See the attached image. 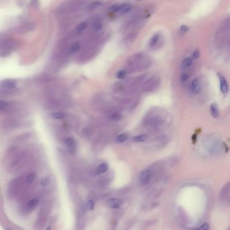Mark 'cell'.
Segmentation results:
<instances>
[{
	"instance_id": "obj_9",
	"label": "cell",
	"mask_w": 230,
	"mask_h": 230,
	"mask_svg": "<svg viewBox=\"0 0 230 230\" xmlns=\"http://www.w3.org/2000/svg\"><path fill=\"white\" fill-rule=\"evenodd\" d=\"M151 171L150 170H145L142 172L140 175V182L142 184L145 185L149 184L151 179Z\"/></svg>"
},
{
	"instance_id": "obj_26",
	"label": "cell",
	"mask_w": 230,
	"mask_h": 230,
	"mask_svg": "<svg viewBox=\"0 0 230 230\" xmlns=\"http://www.w3.org/2000/svg\"><path fill=\"white\" fill-rule=\"evenodd\" d=\"M36 177V175L34 173H30L27 175V182L31 183L33 182Z\"/></svg>"
},
{
	"instance_id": "obj_6",
	"label": "cell",
	"mask_w": 230,
	"mask_h": 230,
	"mask_svg": "<svg viewBox=\"0 0 230 230\" xmlns=\"http://www.w3.org/2000/svg\"><path fill=\"white\" fill-rule=\"evenodd\" d=\"M230 195V181L226 184L222 188H221L220 193L219 194V199L221 201H224L227 199Z\"/></svg>"
},
{
	"instance_id": "obj_5",
	"label": "cell",
	"mask_w": 230,
	"mask_h": 230,
	"mask_svg": "<svg viewBox=\"0 0 230 230\" xmlns=\"http://www.w3.org/2000/svg\"><path fill=\"white\" fill-rule=\"evenodd\" d=\"M132 6L128 4H123L120 5H114L110 8V11L112 12L124 14L131 10Z\"/></svg>"
},
{
	"instance_id": "obj_7",
	"label": "cell",
	"mask_w": 230,
	"mask_h": 230,
	"mask_svg": "<svg viewBox=\"0 0 230 230\" xmlns=\"http://www.w3.org/2000/svg\"><path fill=\"white\" fill-rule=\"evenodd\" d=\"M14 48V44L11 41H5L1 46V54L2 56H7L9 54Z\"/></svg>"
},
{
	"instance_id": "obj_1",
	"label": "cell",
	"mask_w": 230,
	"mask_h": 230,
	"mask_svg": "<svg viewBox=\"0 0 230 230\" xmlns=\"http://www.w3.org/2000/svg\"><path fill=\"white\" fill-rule=\"evenodd\" d=\"M150 59L145 53H139L134 54L128 59V68L133 71H140L149 67Z\"/></svg>"
},
{
	"instance_id": "obj_17",
	"label": "cell",
	"mask_w": 230,
	"mask_h": 230,
	"mask_svg": "<svg viewBox=\"0 0 230 230\" xmlns=\"http://www.w3.org/2000/svg\"><path fill=\"white\" fill-rule=\"evenodd\" d=\"M108 169V165L107 163H101L99 165L98 168L97 169V172L98 174H103L107 171Z\"/></svg>"
},
{
	"instance_id": "obj_24",
	"label": "cell",
	"mask_w": 230,
	"mask_h": 230,
	"mask_svg": "<svg viewBox=\"0 0 230 230\" xmlns=\"http://www.w3.org/2000/svg\"><path fill=\"white\" fill-rule=\"evenodd\" d=\"M126 75H127V72H126V71L120 70L117 73V78L119 79H124Z\"/></svg>"
},
{
	"instance_id": "obj_33",
	"label": "cell",
	"mask_w": 230,
	"mask_h": 230,
	"mask_svg": "<svg viewBox=\"0 0 230 230\" xmlns=\"http://www.w3.org/2000/svg\"><path fill=\"white\" fill-rule=\"evenodd\" d=\"M199 56H200L199 51L196 50L193 53V54H192V59H196L197 58H198V57H199Z\"/></svg>"
},
{
	"instance_id": "obj_18",
	"label": "cell",
	"mask_w": 230,
	"mask_h": 230,
	"mask_svg": "<svg viewBox=\"0 0 230 230\" xmlns=\"http://www.w3.org/2000/svg\"><path fill=\"white\" fill-rule=\"evenodd\" d=\"M80 45L77 42L74 43H72L70 45V48H69V52L71 53H76L80 50Z\"/></svg>"
},
{
	"instance_id": "obj_2",
	"label": "cell",
	"mask_w": 230,
	"mask_h": 230,
	"mask_svg": "<svg viewBox=\"0 0 230 230\" xmlns=\"http://www.w3.org/2000/svg\"><path fill=\"white\" fill-rule=\"evenodd\" d=\"M84 5V2L82 0H72V1L63 3L59 6V11L60 12H70L76 11L82 8Z\"/></svg>"
},
{
	"instance_id": "obj_13",
	"label": "cell",
	"mask_w": 230,
	"mask_h": 230,
	"mask_svg": "<svg viewBox=\"0 0 230 230\" xmlns=\"http://www.w3.org/2000/svg\"><path fill=\"white\" fill-rule=\"evenodd\" d=\"M210 111H211V116L213 117L214 118H217V117H219V111L216 103H212L211 105V107H210Z\"/></svg>"
},
{
	"instance_id": "obj_14",
	"label": "cell",
	"mask_w": 230,
	"mask_h": 230,
	"mask_svg": "<svg viewBox=\"0 0 230 230\" xmlns=\"http://www.w3.org/2000/svg\"><path fill=\"white\" fill-rule=\"evenodd\" d=\"M168 141H169V139H168V137H166L165 136H160L159 138H158V139H157L156 145L158 146H163L168 142Z\"/></svg>"
},
{
	"instance_id": "obj_30",
	"label": "cell",
	"mask_w": 230,
	"mask_h": 230,
	"mask_svg": "<svg viewBox=\"0 0 230 230\" xmlns=\"http://www.w3.org/2000/svg\"><path fill=\"white\" fill-rule=\"evenodd\" d=\"M188 27L185 25H182L181 26V27L180 28V33L181 34H185L187 31H188Z\"/></svg>"
},
{
	"instance_id": "obj_15",
	"label": "cell",
	"mask_w": 230,
	"mask_h": 230,
	"mask_svg": "<svg viewBox=\"0 0 230 230\" xmlns=\"http://www.w3.org/2000/svg\"><path fill=\"white\" fill-rule=\"evenodd\" d=\"M65 145L70 150H74L76 146V142L72 138H67L65 140Z\"/></svg>"
},
{
	"instance_id": "obj_3",
	"label": "cell",
	"mask_w": 230,
	"mask_h": 230,
	"mask_svg": "<svg viewBox=\"0 0 230 230\" xmlns=\"http://www.w3.org/2000/svg\"><path fill=\"white\" fill-rule=\"evenodd\" d=\"M206 148L210 153L212 155H216L223 151V145L219 139L212 137L207 140Z\"/></svg>"
},
{
	"instance_id": "obj_20",
	"label": "cell",
	"mask_w": 230,
	"mask_h": 230,
	"mask_svg": "<svg viewBox=\"0 0 230 230\" xmlns=\"http://www.w3.org/2000/svg\"><path fill=\"white\" fill-rule=\"evenodd\" d=\"M160 38V35L159 34H155V35L152 37L151 41H150V46L151 47H153L157 43L158 41Z\"/></svg>"
},
{
	"instance_id": "obj_22",
	"label": "cell",
	"mask_w": 230,
	"mask_h": 230,
	"mask_svg": "<svg viewBox=\"0 0 230 230\" xmlns=\"http://www.w3.org/2000/svg\"><path fill=\"white\" fill-rule=\"evenodd\" d=\"M39 203V200L37 199H32L28 203V206L30 209H33L36 207Z\"/></svg>"
},
{
	"instance_id": "obj_35",
	"label": "cell",
	"mask_w": 230,
	"mask_h": 230,
	"mask_svg": "<svg viewBox=\"0 0 230 230\" xmlns=\"http://www.w3.org/2000/svg\"><path fill=\"white\" fill-rule=\"evenodd\" d=\"M200 229H209V224L207 223H205L204 225L199 228Z\"/></svg>"
},
{
	"instance_id": "obj_31",
	"label": "cell",
	"mask_w": 230,
	"mask_h": 230,
	"mask_svg": "<svg viewBox=\"0 0 230 230\" xmlns=\"http://www.w3.org/2000/svg\"><path fill=\"white\" fill-rule=\"evenodd\" d=\"M87 206H88V208L89 209V210H93L94 209V201L93 200L88 201Z\"/></svg>"
},
{
	"instance_id": "obj_25",
	"label": "cell",
	"mask_w": 230,
	"mask_h": 230,
	"mask_svg": "<svg viewBox=\"0 0 230 230\" xmlns=\"http://www.w3.org/2000/svg\"><path fill=\"white\" fill-rule=\"evenodd\" d=\"M52 117L56 119H64L65 117V114L63 113H59V112H57V113H53Z\"/></svg>"
},
{
	"instance_id": "obj_16",
	"label": "cell",
	"mask_w": 230,
	"mask_h": 230,
	"mask_svg": "<svg viewBox=\"0 0 230 230\" xmlns=\"http://www.w3.org/2000/svg\"><path fill=\"white\" fill-rule=\"evenodd\" d=\"M101 5V2H100L99 1L92 2L90 4H88L87 5V10L90 11L96 10L97 9V8H99Z\"/></svg>"
},
{
	"instance_id": "obj_10",
	"label": "cell",
	"mask_w": 230,
	"mask_h": 230,
	"mask_svg": "<svg viewBox=\"0 0 230 230\" xmlns=\"http://www.w3.org/2000/svg\"><path fill=\"white\" fill-rule=\"evenodd\" d=\"M200 90V81L198 78H195L191 83L190 85V91L192 94H196Z\"/></svg>"
},
{
	"instance_id": "obj_28",
	"label": "cell",
	"mask_w": 230,
	"mask_h": 230,
	"mask_svg": "<svg viewBox=\"0 0 230 230\" xmlns=\"http://www.w3.org/2000/svg\"><path fill=\"white\" fill-rule=\"evenodd\" d=\"M8 107H9V105H8V103L4 101H0V110L1 111L6 110L8 108Z\"/></svg>"
},
{
	"instance_id": "obj_4",
	"label": "cell",
	"mask_w": 230,
	"mask_h": 230,
	"mask_svg": "<svg viewBox=\"0 0 230 230\" xmlns=\"http://www.w3.org/2000/svg\"><path fill=\"white\" fill-rule=\"evenodd\" d=\"M160 83V80L159 78L156 76H153L146 80L143 86V90L145 92H151L155 90L159 87Z\"/></svg>"
},
{
	"instance_id": "obj_23",
	"label": "cell",
	"mask_w": 230,
	"mask_h": 230,
	"mask_svg": "<svg viewBox=\"0 0 230 230\" xmlns=\"http://www.w3.org/2000/svg\"><path fill=\"white\" fill-rule=\"evenodd\" d=\"M134 140L135 141L138 142H145L147 140V137L145 135H139V136H136L134 137Z\"/></svg>"
},
{
	"instance_id": "obj_21",
	"label": "cell",
	"mask_w": 230,
	"mask_h": 230,
	"mask_svg": "<svg viewBox=\"0 0 230 230\" xmlns=\"http://www.w3.org/2000/svg\"><path fill=\"white\" fill-rule=\"evenodd\" d=\"M192 59L190 58V57H188V58L184 59L183 60L182 63V68L189 67V66L192 64Z\"/></svg>"
},
{
	"instance_id": "obj_11",
	"label": "cell",
	"mask_w": 230,
	"mask_h": 230,
	"mask_svg": "<svg viewBox=\"0 0 230 230\" xmlns=\"http://www.w3.org/2000/svg\"><path fill=\"white\" fill-rule=\"evenodd\" d=\"M218 76H219V80H220L221 91L223 93H227L229 91L228 82H227L225 78H224L223 76H221L220 74H218Z\"/></svg>"
},
{
	"instance_id": "obj_8",
	"label": "cell",
	"mask_w": 230,
	"mask_h": 230,
	"mask_svg": "<svg viewBox=\"0 0 230 230\" xmlns=\"http://www.w3.org/2000/svg\"><path fill=\"white\" fill-rule=\"evenodd\" d=\"M16 87V83L12 80H5L1 83V88L4 90H11Z\"/></svg>"
},
{
	"instance_id": "obj_29",
	"label": "cell",
	"mask_w": 230,
	"mask_h": 230,
	"mask_svg": "<svg viewBox=\"0 0 230 230\" xmlns=\"http://www.w3.org/2000/svg\"><path fill=\"white\" fill-rule=\"evenodd\" d=\"M94 27V29L95 30H97V31L100 30L102 28V24H101V23L99 22H94V27Z\"/></svg>"
},
{
	"instance_id": "obj_36",
	"label": "cell",
	"mask_w": 230,
	"mask_h": 230,
	"mask_svg": "<svg viewBox=\"0 0 230 230\" xmlns=\"http://www.w3.org/2000/svg\"><path fill=\"white\" fill-rule=\"evenodd\" d=\"M225 201H226V204L228 205V206H230V195L228 198H227V199L225 200Z\"/></svg>"
},
{
	"instance_id": "obj_34",
	"label": "cell",
	"mask_w": 230,
	"mask_h": 230,
	"mask_svg": "<svg viewBox=\"0 0 230 230\" xmlns=\"http://www.w3.org/2000/svg\"><path fill=\"white\" fill-rule=\"evenodd\" d=\"M47 184H48V180L47 179V178H44V179L42 180V181H41V185L43 186H47Z\"/></svg>"
},
{
	"instance_id": "obj_12",
	"label": "cell",
	"mask_w": 230,
	"mask_h": 230,
	"mask_svg": "<svg viewBox=\"0 0 230 230\" xmlns=\"http://www.w3.org/2000/svg\"><path fill=\"white\" fill-rule=\"evenodd\" d=\"M122 200L119 198H112V199L109 200L108 205L112 209H117L120 207V206L122 205Z\"/></svg>"
},
{
	"instance_id": "obj_32",
	"label": "cell",
	"mask_w": 230,
	"mask_h": 230,
	"mask_svg": "<svg viewBox=\"0 0 230 230\" xmlns=\"http://www.w3.org/2000/svg\"><path fill=\"white\" fill-rule=\"evenodd\" d=\"M188 79V74H182V76H181L180 81L182 82H184Z\"/></svg>"
},
{
	"instance_id": "obj_27",
	"label": "cell",
	"mask_w": 230,
	"mask_h": 230,
	"mask_svg": "<svg viewBox=\"0 0 230 230\" xmlns=\"http://www.w3.org/2000/svg\"><path fill=\"white\" fill-rule=\"evenodd\" d=\"M126 139H127V136H126V134H120L117 137V141L118 142H124Z\"/></svg>"
},
{
	"instance_id": "obj_19",
	"label": "cell",
	"mask_w": 230,
	"mask_h": 230,
	"mask_svg": "<svg viewBox=\"0 0 230 230\" xmlns=\"http://www.w3.org/2000/svg\"><path fill=\"white\" fill-rule=\"evenodd\" d=\"M87 22H82L80 23L78 26L76 27V31L78 33H82V31H84L86 29V28L87 27Z\"/></svg>"
}]
</instances>
